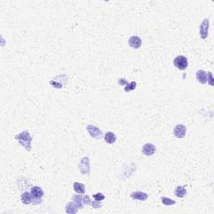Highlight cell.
<instances>
[{"instance_id": "obj_21", "label": "cell", "mask_w": 214, "mask_h": 214, "mask_svg": "<svg viewBox=\"0 0 214 214\" xmlns=\"http://www.w3.org/2000/svg\"><path fill=\"white\" fill-rule=\"evenodd\" d=\"M91 204H92L94 208H100L102 207V203L100 202V201H94L93 202H91Z\"/></svg>"}, {"instance_id": "obj_23", "label": "cell", "mask_w": 214, "mask_h": 214, "mask_svg": "<svg viewBox=\"0 0 214 214\" xmlns=\"http://www.w3.org/2000/svg\"><path fill=\"white\" fill-rule=\"evenodd\" d=\"M83 203L86 204V205H90V204H91V198H90V197L87 195L84 196L83 197Z\"/></svg>"}, {"instance_id": "obj_12", "label": "cell", "mask_w": 214, "mask_h": 214, "mask_svg": "<svg viewBox=\"0 0 214 214\" xmlns=\"http://www.w3.org/2000/svg\"><path fill=\"white\" fill-rule=\"evenodd\" d=\"M116 141V136L111 131H108L105 135V142L107 144H113Z\"/></svg>"}, {"instance_id": "obj_15", "label": "cell", "mask_w": 214, "mask_h": 214, "mask_svg": "<svg viewBox=\"0 0 214 214\" xmlns=\"http://www.w3.org/2000/svg\"><path fill=\"white\" fill-rule=\"evenodd\" d=\"M74 190L77 193H79V194H84V193H86V187L82 183L75 182L74 183Z\"/></svg>"}, {"instance_id": "obj_8", "label": "cell", "mask_w": 214, "mask_h": 214, "mask_svg": "<svg viewBox=\"0 0 214 214\" xmlns=\"http://www.w3.org/2000/svg\"><path fill=\"white\" fill-rule=\"evenodd\" d=\"M156 151V147L151 143H147L142 147V153L145 156H152L153 154H155Z\"/></svg>"}, {"instance_id": "obj_20", "label": "cell", "mask_w": 214, "mask_h": 214, "mask_svg": "<svg viewBox=\"0 0 214 214\" xmlns=\"http://www.w3.org/2000/svg\"><path fill=\"white\" fill-rule=\"evenodd\" d=\"M93 198H95V200L96 201H103L105 198V197L102 193H96V194H95V195H93Z\"/></svg>"}, {"instance_id": "obj_19", "label": "cell", "mask_w": 214, "mask_h": 214, "mask_svg": "<svg viewBox=\"0 0 214 214\" xmlns=\"http://www.w3.org/2000/svg\"><path fill=\"white\" fill-rule=\"evenodd\" d=\"M137 87V82L136 81H132L131 83H127L126 85V87H125V91L126 92H129V91H134Z\"/></svg>"}, {"instance_id": "obj_13", "label": "cell", "mask_w": 214, "mask_h": 214, "mask_svg": "<svg viewBox=\"0 0 214 214\" xmlns=\"http://www.w3.org/2000/svg\"><path fill=\"white\" fill-rule=\"evenodd\" d=\"M21 201L25 205H29V204L32 203L33 199L31 193H28V192H24L21 195Z\"/></svg>"}, {"instance_id": "obj_11", "label": "cell", "mask_w": 214, "mask_h": 214, "mask_svg": "<svg viewBox=\"0 0 214 214\" xmlns=\"http://www.w3.org/2000/svg\"><path fill=\"white\" fill-rule=\"evenodd\" d=\"M131 198L134 200L146 201L148 198V195L142 192H134L131 193Z\"/></svg>"}, {"instance_id": "obj_17", "label": "cell", "mask_w": 214, "mask_h": 214, "mask_svg": "<svg viewBox=\"0 0 214 214\" xmlns=\"http://www.w3.org/2000/svg\"><path fill=\"white\" fill-rule=\"evenodd\" d=\"M186 194H187V190L185 189L184 187L179 186L177 187V189L175 191V195L177 196V198H184Z\"/></svg>"}, {"instance_id": "obj_4", "label": "cell", "mask_w": 214, "mask_h": 214, "mask_svg": "<svg viewBox=\"0 0 214 214\" xmlns=\"http://www.w3.org/2000/svg\"><path fill=\"white\" fill-rule=\"evenodd\" d=\"M86 130H87V131H88L89 134L91 135V137H94V138H95V139H100V138H101L102 136H103L102 131H100L97 126L89 125V126H87V127H86Z\"/></svg>"}, {"instance_id": "obj_1", "label": "cell", "mask_w": 214, "mask_h": 214, "mask_svg": "<svg viewBox=\"0 0 214 214\" xmlns=\"http://www.w3.org/2000/svg\"><path fill=\"white\" fill-rule=\"evenodd\" d=\"M15 139L19 142V144L24 147V149L30 151L31 150V141L32 137L29 131H24L15 137Z\"/></svg>"}, {"instance_id": "obj_10", "label": "cell", "mask_w": 214, "mask_h": 214, "mask_svg": "<svg viewBox=\"0 0 214 214\" xmlns=\"http://www.w3.org/2000/svg\"><path fill=\"white\" fill-rule=\"evenodd\" d=\"M196 77L197 80H198V82L201 84H205L207 83V74L206 71H204L202 70H199L196 73Z\"/></svg>"}, {"instance_id": "obj_18", "label": "cell", "mask_w": 214, "mask_h": 214, "mask_svg": "<svg viewBox=\"0 0 214 214\" xmlns=\"http://www.w3.org/2000/svg\"><path fill=\"white\" fill-rule=\"evenodd\" d=\"M161 202L165 205V206H171V205H174L176 204V202L173 201L171 198H166V197H162L161 198Z\"/></svg>"}, {"instance_id": "obj_22", "label": "cell", "mask_w": 214, "mask_h": 214, "mask_svg": "<svg viewBox=\"0 0 214 214\" xmlns=\"http://www.w3.org/2000/svg\"><path fill=\"white\" fill-rule=\"evenodd\" d=\"M207 80L208 81L209 85L211 86H213V79H212V75L211 72H208L207 74Z\"/></svg>"}, {"instance_id": "obj_3", "label": "cell", "mask_w": 214, "mask_h": 214, "mask_svg": "<svg viewBox=\"0 0 214 214\" xmlns=\"http://www.w3.org/2000/svg\"><path fill=\"white\" fill-rule=\"evenodd\" d=\"M30 193L32 195L33 203L35 202V201H39L41 202V198L44 196V192L42 188L40 187H33L31 188Z\"/></svg>"}, {"instance_id": "obj_14", "label": "cell", "mask_w": 214, "mask_h": 214, "mask_svg": "<svg viewBox=\"0 0 214 214\" xmlns=\"http://www.w3.org/2000/svg\"><path fill=\"white\" fill-rule=\"evenodd\" d=\"M78 206L75 202H69L65 207V212L67 213H76L78 212Z\"/></svg>"}, {"instance_id": "obj_7", "label": "cell", "mask_w": 214, "mask_h": 214, "mask_svg": "<svg viewBox=\"0 0 214 214\" xmlns=\"http://www.w3.org/2000/svg\"><path fill=\"white\" fill-rule=\"evenodd\" d=\"M80 170L83 175H88L90 173V161L88 157H84L80 160Z\"/></svg>"}, {"instance_id": "obj_2", "label": "cell", "mask_w": 214, "mask_h": 214, "mask_svg": "<svg viewBox=\"0 0 214 214\" xmlns=\"http://www.w3.org/2000/svg\"><path fill=\"white\" fill-rule=\"evenodd\" d=\"M173 64L178 70H184L187 69V65H188V61H187V58L183 55H178L174 59Z\"/></svg>"}, {"instance_id": "obj_6", "label": "cell", "mask_w": 214, "mask_h": 214, "mask_svg": "<svg viewBox=\"0 0 214 214\" xmlns=\"http://www.w3.org/2000/svg\"><path fill=\"white\" fill-rule=\"evenodd\" d=\"M208 29H209V20L205 19L200 25V36L202 40H205L207 35H208Z\"/></svg>"}, {"instance_id": "obj_9", "label": "cell", "mask_w": 214, "mask_h": 214, "mask_svg": "<svg viewBox=\"0 0 214 214\" xmlns=\"http://www.w3.org/2000/svg\"><path fill=\"white\" fill-rule=\"evenodd\" d=\"M129 45L133 49H139L142 46V41L138 36H131L128 40Z\"/></svg>"}, {"instance_id": "obj_16", "label": "cell", "mask_w": 214, "mask_h": 214, "mask_svg": "<svg viewBox=\"0 0 214 214\" xmlns=\"http://www.w3.org/2000/svg\"><path fill=\"white\" fill-rule=\"evenodd\" d=\"M73 201L75 202L79 208H83V197L81 195H75L72 197Z\"/></svg>"}, {"instance_id": "obj_5", "label": "cell", "mask_w": 214, "mask_h": 214, "mask_svg": "<svg viewBox=\"0 0 214 214\" xmlns=\"http://www.w3.org/2000/svg\"><path fill=\"white\" fill-rule=\"evenodd\" d=\"M186 131H187V128L184 125L182 124H178L175 126V128L173 130L174 136L179 139H182L186 136Z\"/></svg>"}]
</instances>
